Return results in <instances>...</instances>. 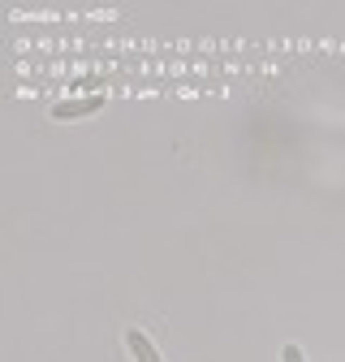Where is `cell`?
Returning <instances> with one entry per match:
<instances>
[{"label": "cell", "instance_id": "cell-1", "mask_svg": "<svg viewBox=\"0 0 345 362\" xmlns=\"http://www.w3.org/2000/svg\"><path fill=\"white\" fill-rule=\"evenodd\" d=\"M104 108V95H86V100H65L52 108V121H74V117H91Z\"/></svg>", "mask_w": 345, "mask_h": 362}, {"label": "cell", "instance_id": "cell-3", "mask_svg": "<svg viewBox=\"0 0 345 362\" xmlns=\"http://www.w3.org/2000/svg\"><path fill=\"white\" fill-rule=\"evenodd\" d=\"M281 358H285V362H302V349H298V345H285Z\"/></svg>", "mask_w": 345, "mask_h": 362}, {"label": "cell", "instance_id": "cell-2", "mask_svg": "<svg viewBox=\"0 0 345 362\" xmlns=\"http://www.w3.org/2000/svg\"><path fill=\"white\" fill-rule=\"evenodd\" d=\"M125 345H129V354H134L139 362H160L156 345H151V341H147V337H143L139 328H129V332H125Z\"/></svg>", "mask_w": 345, "mask_h": 362}]
</instances>
